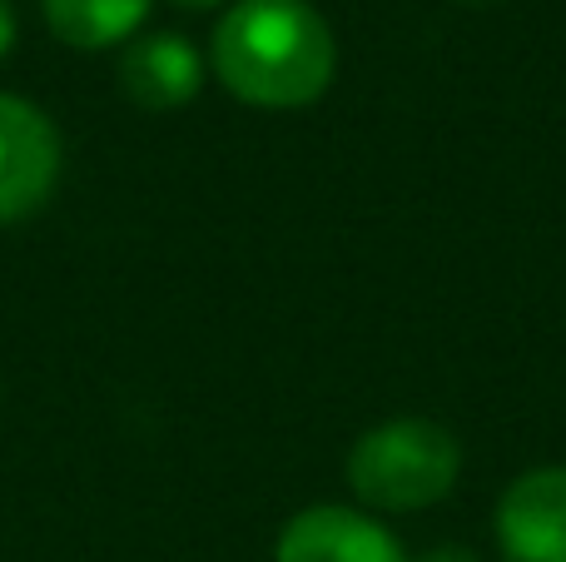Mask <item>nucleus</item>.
<instances>
[{
	"label": "nucleus",
	"mask_w": 566,
	"mask_h": 562,
	"mask_svg": "<svg viewBox=\"0 0 566 562\" xmlns=\"http://www.w3.org/2000/svg\"><path fill=\"white\" fill-rule=\"evenodd\" d=\"M60 169H65V139L55 119L20 95H0V225L45 209Z\"/></svg>",
	"instance_id": "7ed1b4c3"
},
{
	"label": "nucleus",
	"mask_w": 566,
	"mask_h": 562,
	"mask_svg": "<svg viewBox=\"0 0 566 562\" xmlns=\"http://www.w3.org/2000/svg\"><path fill=\"white\" fill-rule=\"evenodd\" d=\"M219 85L254 110H303L338 75L333 25L308 0H234L209 45Z\"/></svg>",
	"instance_id": "f257e3e1"
},
{
	"label": "nucleus",
	"mask_w": 566,
	"mask_h": 562,
	"mask_svg": "<svg viewBox=\"0 0 566 562\" xmlns=\"http://www.w3.org/2000/svg\"><path fill=\"white\" fill-rule=\"evenodd\" d=\"M119 90L139 110H185L205 90V55L175 30L135 35L119 55Z\"/></svg>",
	"instance_id": "423d86ee"
},
{
	"label": "nucleus",
	"mask_w": 566,
	"mask_h": 562,
	"mask_svg": "<svg viewBox=\"0 0 566 562\" xmlns=\"http://www.w3.org/2000/svg\"><path fill=\"white\" fill-rule=\"evenodd\" d=\"M462 478V444L438 418H388L348 448V488L368 513L438 508Z\"/></svg>",
	"instance_id": "f03ea898"
},
{
	"label": "nucleus",
	"mask_w": 566,
	"mask_h": 562,
	"mask_svg": "<svg viewBox=\"0 0 566 562\" xmlns=\"http://www.w3.org/2000/svg\"><path fill=\"white\" fill-rule=\"evenodd\" d=\"M274 562H412L392 528H382L368 508L313 503L298 508L279 528Z\"/></svg>",
	"instance_id": "20e7f679"
},
{
	"label": "nucleus",
	"mask_w": 566,
	"mask_h": 562,
	"mask_svg": "<svg viewBox=\"0 0 566 562\" xmlns=\"http://www.w3.org/2000/svg\"><path fill=\"white\" fill-rule=\"evenodd\" d=\"M15 50V10H10V0H0V60Z\"/></svg>",
	"instance_id": "6e6552de"
},
{
	"label": "nucleus",
	"mask_w": 566,
	"mask_h": 562,
	"mask_svg": "<svg viewBox=\"0 0 566 562\" xmlns=\"http://www.w3.org/2000/svg\"><path fill=\"white\" fill-rule=\"evenodd\" d=\"M149 0H45V25L70 50H109L135 40Z\"/></svg>",
	"instance_id": "0eeeda50"
},
{
	"label": "nucleus",
	"mask_w": 566,
	"mask_h": 562,
	"mask_svg": "<svg viewBox=\"0 0 566 562\" xmlns=\"http://www.w3.org/2000/svg\"><path fill=\"white\" fill-rule=\"evenodd\" d=\"M497 543L512 562H566V464L512 478L497 503Z\"/></svg>",
	"instance_id": "39448f33"
},
{
	"label": "nucleus",
	"mask_w": 566,
	"mask_h": 562,
	"mask_svg": "<svg viewBox=\"0 0 566 562\" xmlns=\"http://www.w3.org/2000/svg\"><path fill=\"white\" fill-rule=\"evenodd\" d=\"M175 6H185V10H214V6H224V0H175Z\"/></svg>",
	"instance_id": "9d476101"
},
{
	"label": "nucleus",
	"mask_w": 566,
	"mask_h": 562,
	"mask_svg": "<svg viewBox=\"0 0 566 562\" xmlns=\"http://www.w3.org/2000/svg\"><path fill=\"white\" fill-rule=\"evenodd\" d=\"M418 562H478L468 553V548H432V553H422Z\"/></svg>",
	"instance_id": "1a4fd4ad"
}]
</instances>
